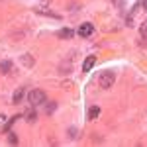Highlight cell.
Wrapping results in <instances>:
<instances>
[{"label": "cell", "instance_id": "6da1fadb", "mask_svg": "<svg viewBox=\"0 0 147 147\" xmlns=\"http://www.w3.org/2000/svg\"><path fill=\"white\" fill-rule=\"evenodd\" d=\"M28 102H30L34 108L39 106V104H43V102H45V92L39 90V88H34V90L28 94Z\"/></svg>", "mask_w": 147, "mask_h": 147}, {"label": "cell", "instance_id": "7a4b0ae2", "mask_svg": "<svg viewBox=\"0 0 147 147\" xmlns=\"http://www.w3.org/2000/svg\"><path fill=\"white\" fill-rule=\"evenodd\" d=\"M114 80H116L114 73H112V71H106V73H102V75H100V80H98V82H100L102 88H112Z\"/></svg>", "mask_w": 147, "mask_h": 147}, {"label": "cell", "instance_id": "3957f363", "mask_svg": "<svg viewBox=\"0 0 147 147\" xmlns=\"http://www.w3.org/2000/svg\"><path fill=\"white\" fill-rule=\"evenodd\" d=\"M92 32H94V26H92L90 22H84L79 28V35L80 37H88V35H92Z\"/></svg>", "mask_w": 147, "mask_h": 147}, {"label": "cell", "instance_id": "277c9868", "mask_svg": "<svg viewBox=\"0 0 147 147\" xmlns=\"http://www.w3.org/2000/svg\"><path fill=\"white\" fill-rule=\"evenodd\" d=\"M94 63H96V57H94V55H88V57H86V61L82 63V73H88V71L94 67Z\"/></svg>", "mask_w": 147, "mask_h": 147}, {"label": "cell", "instance_id": "5b68a950", "mask_svg": "<svg viewBox=\"0 0 147 147\" xmlns=\"http://www.w3.org/2000/svg\"><path fill=\"white\" fill-rule=\"evenodd\" d=\"M98 116H100V108H98V106L88 108V114H86V118H88V120H96Z\"/></svg>", "mask_w": 147, "mask_h": 147}, {"label": "cell", "instance_id": "8992f818", "mask_svg": "<svg viewBox=\"0 0 147 147\" xmlns=\"http://www.w3.org/2000/svg\"><path fill=\"white\" fill-rule=\"evenodd\" d=\"M10 67H12L10 61H2V63H0V71H2V73H8V71H10Z\"/></svg>", "mask_w": 147, "mask_h": 147}, {"label": "cell", "instance_id": "52a82bcc", "mask_svg": "<svg viewBox=\"0 0 147 147\" xmlns=\"http://www.w3.org/2000/svg\"><path fill=\"white\" fill-rule=\"evenodd\" d=\"M22 98H24V90H22V88H20V90H16V92H14V104H18V102L22 100Z\"/></svg>", "mask_w": 147, "mask_h": 147}, {"label": "cell", "instance_id": "ba28073f", "mask_svg": "<svg viewBox=\"0 0 147 147\" xmlns=\"http://www.w3.org/2000/svg\"><path fill=\"white\" fill-rule=\"evenodd\" d=\"M139 34H141V37H143V39H147V22L141 24V28H139Z\"/></svg>", "mask_w": 147, "mask_h": 147}, {"label": "cell", "instance_id": "9c48e42d", "mask_svg": "<svg viewBox=\"0 0 147 147\" xmlns=\"http://www.w3.org/2000/svg\"><path fill=\"white\" fill-rule=\"evenodd\" d=\"M59 37H73V32L71 30H61L59 32Z\"/></svg>", "mask_w": 147, "mask_h": 147}, {"label": "cell", "instance_id": "30bf717a", "mask_svg": "<svg viewBox=\"0 0 147 147\" xmlns=\"http://www.w3.org/2000/svg\"><path fill=\"white\" fill-rule=\"evenodd\" d=\"M26 118H28V122H34L37 116H35V112H28V114H26Z\"/></svg>", "mask_w": 147, "mask_h": 147}, {"label": "cell", "instance_id": "8fae6325", "mask_svg": "<svg viewBox=\"0 0 147 147\" xmlns=\"http://www.w3.org/2000/svg\"><path fill=\"white\" fill-rule=\"evenodd\" d=\"M8 141H10V143H18V137H16V134H8Z\"/></svg>", "mask_w": 147, "mask_h": 147}, {"label": "cell", "instance_id": "7c38bea8", "mask_svg": "<svg viewBox=\"0 0 147 147\" xmlns=\"http://www.w3.org/2000/svg\"><path fill=\"white\" fill-rule=\"evenodd\" d=\"M143 8H145V10H147V0H143Z\"/></svg>", "mask_w": 147, "mask_h": 147}, {"label": "cell", "instance_id": "4fadbf2b", "mask_svg": "<svg viewBox=\"0 0 147 147\" xmlns=\"http://www.w3.org/2000/svg\"><path fill=\"white\" fill-rule=\"evenodd\" d=\"M41 2H51V0H41Z\"/></svg>", "mask_w": 147, "mask_h": 147}]
</instances>
